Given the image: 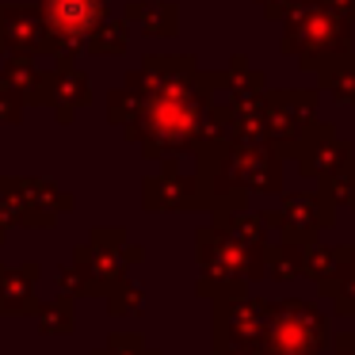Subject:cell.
<instances>
[{
  "instance_id": "obj_4",
  "label": "cell",
  "mask_w": 355,
  "mask_h": 355,
  "mask_svg": "<svg viewBox=\"0 0 355 355\" xmlns=\"http://www.w3.org/2000/svg\"><path fill=\"white\" fill-rule=\"evenodd\" d=\"M176 4L168 0H134L126 4V19H138L149 35H176Z\"/></svg>"
},
{
  "instance_id": "obj_7",
  "label": "cell",
  "mask_w": 355,
  "mask_h": 355,
  "mask_svg": "<svg viewBox=\"0 0 355 355\" xmlns=\"http://www.w3.org/2000/svg\"><path fill=\"white\" fill-rule=\"evenodd\" d=\"M256 4H263V12H268V16H291L302 0H256Z\"/></svg>"
},
{
  "instance_id": "obj_3",
  "label": "cell",
  "mask_w": 355,
  "mask_h": 355,
  "mask_svg": "<svg viewBox=\"0 0 355 355\" xmlns=\"http://www.w3.org/2000/svg\"><path fill=\"white\" fill-rule=\"evenodd\" d=\"M46 46V24L42 12L31 4H0V50L12 58H31Z\"/></svg>"
},
{
  "instance_id": "obj_1",
  "label": "cell",
  "mask_w": 355,
  "mask_h": 355,
  "mask_svg": "<svg viewBox=\"0 0 355 355\" xmlns=\"http://www.w3.org/2000/svg\"><path fill=\"white\" fill-rule=\"evenodd\" d=\"M283 50L298 54V62L306 69L329 73L332 65L347 62V54H352V24L340 19L336 12H329L321 0H302L286 16Z\"/></svg>"
},
{
  "instance_id": "obj_6",
  "label": "cell",
  "mask_w": 355,
  "mask_h": 355,
  "mask_svg": "<svg viewBox=\"0 0 355 355\" xmlns=\"http://www.w3.org/2000/svg\"><path fill=\"white\" fill-rule=\"evenodd\" d=\"M324 80H329V85L336 88V96H340V100H347V96H355L352 58H347V62H340V69H329V73H324Z\"/></svg>"
},
{
  "instance_id": "obj_2",
  "label": "cell",
  "mask_w": 355,
  "mask_h": 355,
  "mask_svg": "<svg viewBox=\"0 0 355 355\" xmlns=\"http://www.w3.org/2000/svg\"><path fill=\"white\" fill-rule=\"evenodd\" d=\"M107 19V0H42V24H46L50 54L69 58L88 46L92 31Z\"/></svg>"
},
{
  "instance_id": "obj_5",
  "label": "cell",
  "mask_w": 355,
  "mask_h": 355,
  "mask_svg": "<svg viewBox=\"0 0 355 355\" xmlns=\"http://www.w3.org/2000/svg\"><path fill=\"white\" fill-rule=\"evenodd\" d=\"M123 46H126V24L123 19H103L92 31V39H88V50H96V54H123Z\"/></svg>"
}]
</instances>
